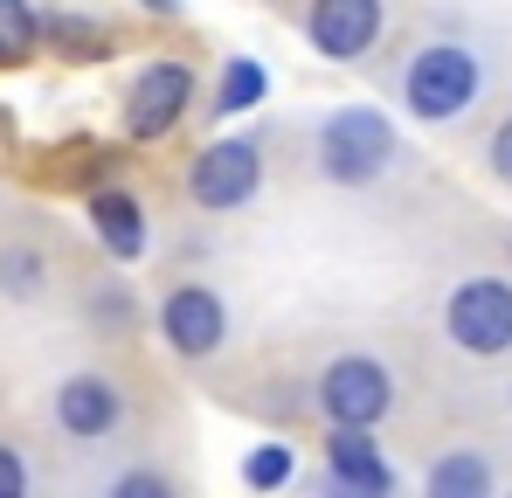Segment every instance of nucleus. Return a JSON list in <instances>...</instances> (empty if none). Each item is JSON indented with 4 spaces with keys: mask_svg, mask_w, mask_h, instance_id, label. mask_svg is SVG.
<instances>
[{
    "mask_svg": "<svg viewBox=\"0 0 512 498\" xmlns=\"http://www.w3.org/2000/svg\"><path fill=\"white\" fill-rule=\"evenodd\" d=\"M187 104H194V70L180 63V56H160V63H146L132 90H125V132L139 139V146H153V139H173V125L187 118Z\"/></svg>",
    "mask_w": 512,
    "mask_h": 498,
    "instance_id": "39448f33",
    "label": "nucleus"
},
{
    "mask_svg": "<svg viewBox=\"0 0 512 498\" xmlns=\"http://www.w3.org/2000/svg\"><path fill=\"white\" fill-rule=\"evenodd\" d=\"M0 291L7 298H35L42 291V256L35 249H7L0 256Z\"/></svg>",
    "mask_w": 512,
    "mask_h": 498,
    "instance_id": "f3484780",
    "label": "nucleus"
},
{
    "mask_svg": "<svg viewBox=\"0 0 512 498\" xmlns=\"http://www.w3.org/2000/svg\"><path fill=\"white\" fill-rule=\"evenodd\" d=\"M160 339L180 360H208L229 339V305L208 284H173L167 298H160Z\"/></svg>",
    "mask_w": 512,
    "mask_h": 498,
    "instance_id": "6e6552de",
    "label": "nucleus"
},
{
    "mask_svg": "<svg viewBox=\"0 0 512 498\" xmlns=\"http://www.w3.org/2000/svg\"><path fill=\"white\" fill-rule=\"evenodd\" d=\"M0 498H28V464H21V450H7V443H0Z\"/></svg>",
    "mask_w": 512,
    "mask_h": 498,
    "instance_id": "6ab92c4d",
    "label": "nucleus"
},
{
    "mask_svg": "<svg viewBox=\"0 0 512 498\" xmlns=\"http://www.w3.org/2000/svg\"><path fill=\"white\" fill-rule=\"evenodd\" d=\"M291 471H298L291 443H256L250 457H243V485H250V492H284Z\"/></svg>",
    "mask_w": 512,
    "mask_h": 498,
    "instance_id": "dca6fc26",
    "label": "nucleus"
},
{
    "mask_svg": "<svg viewBox=\"0 0 512 498\" xmlns=\"http://www.w3.org/2000/svg\"><path fill=\"white\" fill-rule=\"evenodd\" d=\"M118 381H104V374H70L63 388H56V422H63V436H77V443H97V436H111L118 429Z\"/></svg>",
    "mask_w": 512,
    "mask_h": 498,
    "instance_id": "9d476101",
    "label": "nucleus"
},
{
    "mask_svg": "<svg viewBox=\"0 0 512 498\" xmlns=\"http://www.w3.org/2000/svg\"><path fill=\"white\" fill-rule=\"evenodd\" d=\"M395 160V125H388V111H374V104H340L326 125H319V173L326 180H340V187H367V180H381Z\"/></svg>",
    "mask_w": 512,
    "mask_h": 498,
    "instance_id": "f257e3e1",
    "label": "nucleus"
},
{
    "mask_svg": "<svg viewBox=\"0 0 512 498\" xmlns=\"http://www.w3.org/2000/svg\"><path fill=\"white\" fill-rule=\"evenodd\" d=\"M42 35H49L70 63H104V56H111V28H104V21H90V14H56Z\"/></svg>",
    "mask_w": 512,
    "mask_h": 498,
    "instance_id": "2eb2a0df",
    "label": "nucleus"
},
{
    "mask_svg": "<svg viewBox=\"0 0 512 498\" xmlns=\"http://www.w3.org/2000/svg\"><path fill=\"white\" fill-rule=\"evenodd\" d=\"M270 97V77L256 56H229L222 63V83H215V118H236V111H256Z\"/></svg>",
    "mask_w": 512,
    "mask_h": 498,
    "instance_id": "ddd939ff",
    "label": "nucleus"
},
{
    "mask_svg": "<svg viewBox=\"0 0 512 498\" xmlns=\"http://www.w3.org/2000/svg\"><path fill=\"white\" fill-rule=\"evenodd\" d=\"M492 173H499V180L512 187V118L499 125V132H492Z\"/></svg>",
    "mask_w": 512,
    "mask_h": 498,
    "instance_id": "aec40b11",
    "label": "nucleus"
},
{
    "mask_svg": "<svg viewBox=\"0 0 512 498\" xmlns=\"http://www.w3.org/2000/svg\"><path fill=\"white\" fill-rule=\"evenodd\" d=\"M326 498H395V471L374 450L367 429H333L326 436Z\"/></svg>",
    "mask_w": 512,
    "mask_h": 498,
    "instance_id": "1a4fd4ad",
    "label": "nucleus"
},
{
    "mask_svg": "<svg viewBox=\"0 0 512 498\" xmlns=\"http://www.w3.org/2000/svg\"><path fill=\"white\" fill-rule=\"evenodd\" d=\"M97 319H104V326H132V298H125V291H104V298H97Z\"/></svg>",
    "mask_w": 512,
    "mask_h": 498,
    "instance_id": "412c9836",
    "label": "nucleus"
},
{
    "mask_svg": "<svg viewBox=\"0 0 512 498\" xmlns=\"http://www.w3.org/2000/svg\"><path fill=\"white\" fill-rule=\"evenodd\" d=\"M7 139H14V118H7V104H0V146H7Z\"/></svg>",
    "mask_w": 512,
    "mask_h": 498,
    "instance_id": "4be33fe9",
    "label": "nucleus"
},
{
    "mask_svg": "<svg viewBox=\"0 0 512 498\" xmlns=\"http://www.w3.org/2000/svg\"><path fill=\"white\" fill-rule=\"evenodd\" d=\"M443 332L457 353L471 360H499L512 353V277H464L443 298Z\"/></svg>",
    "mask_w": 512,
    "mask_h": 498,
    "instance_id": "7ed1b4c3",
    "label": "nucleus"
},
{
    "mask_svg": "<svg viewBox=\"0 0 512 498\" xmlns=\"http://www.w3.org/2000/svg\"><path fill=\"white\" fill-rule=\"evenodd\" d=\"M478 83H485V70L464 42H429V49H416V63L402 77V97L423 125H443V118H464L478 104Z\"/></svg>",
    "mask_w": 512,
    "mask_h": 498,
    "instance_id": "f03ea898",
    "label": "nucleus"
},
{
    "mask_svg": "<svg viewBox=\"0 0 512 498\" xmlns=\"http://www.w3.org/2000/svg\"><path fill=\"white\" fill-rule=\"evenodd\" d=\"M111 498H173V485L160 471H125V478L111 485Z\"/></svg>",
    "mask_w": 512,
    "mask_h": 498,
    "instance_id": "a211bd4d",
    "label": "nucleus"
},
{
    "mask_svg": "<svg viewBox=\"0 0 512 498\" xmlns=\"http://www.w3.org/2000/svg\"><path fill=\"white\" fill-rule=\"evenodd\" d=\"M42 14H35V0H0V70H21L28 56H35V42H42Z\"/></svg>",
    "mask_w": 512,
    "mask_h": 498,
    "instance_id": "4468645a",
    "label": "nucleus"
},
{
    "mask_svg": "<svg viewBox=\"0 0 512 498\" xmlns=\"http://www.w3.org/2000/svg\"><path fill=\"white\" fill-rule=\"evenodd\" d=\"M90 229H97V243L111 249L118 263H139L146 256V208L125 187H97L90 194Z\"/></svg>",
    "mask_w": 512,
    "mask_h": 498,
    "instance_id": "9b49d317",
    "label": "nucleus"
},
{
    "mask_svg": "<svg viewBox=\"0 0 512 498\" xmlns=\"http://www.w3.org/2000/svg\"><path fill=\"white\" fill-rule=\"evenodd\" d=\"M256 180H263V153H256L250 139H215V146H201L194 166H187V194H194V208H208V215L243 208L256 194Z\"/></svg>",
    "mask_w": 512,
    "mask_h": 498,
    "instance_id": "423d86ee",
    "label": "nucleus"
},
{
    "mask_svg": "<svg viewBox=\"0 0 512 498\" xmlns=\"http://www.w3.org/2000/svg\"><path fill=\"white\" fill-rule=\"evenodd\" d=\"M423 498H499L492 492V464H485L478 450H450V457L429 464Z\"/></svg>",
    "mask_w": 512,
    "mask_h": 498,
    "instance_id": "f8f14e48",
    "label": "nucleus"
},
{
    "mask_svg": "<svg viewBox=\"0 0 512 498\" xmlns=\"http://www.w3.org/2000/svg\"><path fill=\"white\" fill-rule=\"evenodd\" d=\"M388 28V0H312L305 7V42L326 63H360Z\"/></svg>",
    "mask_w": 512,
    "mask_h": 498,
    "instance_id": "0eeeda50",
    "label": "nucleus"
},
{
    "mask_svg": "<svg viewBox=\"0 0 512 498\" xmlns=\"http://www.w3.org/2000/svg\"><path fill=\"white\" fill-rule=\"evenodd\" d=\"M319 409H326L333 429H374L395 409V374L381 360H367V353H340L319 374Z\"/></svg>",
    "mask_w": 512,
    "mask_h": 498,
    "instance_id": "20e7f679",
    "label": "nucleus"
}]
</instances>
